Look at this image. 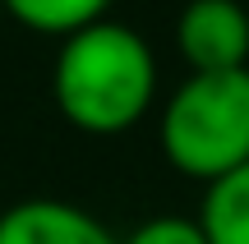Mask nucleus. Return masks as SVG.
Returning <instances> with one entry per match:
<instances>
[{"mask_svg": "<svg viewBox=\"0 0 249 244\" xmlns=\"http://www.w3.org/2000/svg\"><path fill=\"white\" fill-rule=\"evenodd\" d=\"M0 244H120L88 208L70 198H23L0 212Z\"/></svg>", "mask_w": 249, "mask_h": 244, "instance_id": "nucleus-4", "label": "nucleus"}, {"mask_svg": "<svg viewBox=\"0 0 249 244\" xmlns=\"http://www.w3.org/2000/svg\"><path fill=\"white\" fill-rule=\"evenodd\" d=\"M0 14H5V5H0Z\"/></svg>", "mask_w": 249, "mask_h": 244, "instance_id": "nucleus-8", "label": "nucleus"}, {"mask_svg": "<svg viewBox=\"0 0 249 244\" xmlns=\"http://www.w3.org/2000/svg\"><path fill=\"white\" fill-rule=\"evenodd\" d=\"M194 221L203 226L208 244H249V162L203 184V203Z\"/></svg>", "mask_w": 249, "mask_h": 244, "instance_id": "nucleus-5", "label": "nucleus"}, {"mask_svg": "<svg viewBox=\"0 0 249 244\" xmlns=\"http://www.w3.org/2000/svg\"><path fill=\"white\" fill-rule=\"evenodd\" d=\"M120 244H208V235L194 217H152L134 226Z\"/></svg>", "mask_w": 249, "mask_h": 244, "instance_id": "nucleus-7", "label": "nucleus"}, {"mask_svg": "<svg viewBox=\"0 0 249 244\" xmlns=\"http://www.w3.org/2000/svg\"><path fill=\"white\" fill-rule=\"evenodd\" d=\"M176 46L189 74L249 69V5L245 0H189L176 18Z\"/></svg>", "mask_w": 249, "mask_h": 244, "instance_id": "nucleus-3", "label": "nucleus"}, {"mask_svg": "<svg viewBox=\"0 0 249 244\" xmlns=\"http://www.w3.org/2000/svg\"><path fill=\"white\" fill-rule=\"evenodd\" d=\"M55 111L88 138H120L157 101V55L143 33L102 18L65 37L51 69Z\"/></svg>", "mask_w": 249, "mask_h": 244, "instance_id": "nucleus-1", "label": "nucleus"}, {"mask_svg": "<svg viewBox=\"0 0 249 244\" xmlns=\"http://www.w3.org/2000/svg\"><path fill=\"white\" fill-rule=\"evenodd\" d=\"M157 143L171 171L213 184L249 162V69L189 74L161 106Z\"/></svg>", "mask_w": 249, "mask_h": 244, "instance_id": "nucleus-2", "label": "nucleus"}, {"mask_svg": "<svg viewBox=\"0 0 249 244\" xmlns=\"http://www.w3.org/2000/svg\"><path fill=\"white\" fill-rule=\"evenodd\" d=\"M245 5H249V0H245Z\"/></svg>", "mask_w": 249, "mask_h": 244, "instance_id": "nucleus-9", "label": "nucleus"}, {"mask_svg": "<svg viewBox=\"0 0 249 244\" xmlns=\"http://www.w3.org/2000/svg\"><path fill=\"white\" fill-rule=\"evenodd\" d=\"M5 14L14 23H23L28 33H42V37H74L83 28L102 23L111 9V0H0Z\"/></svg>", "mask_w": 249, "mask_h": 244, "instance_id": "nucleus-6", "label": "nucleus"}]
</instances>
